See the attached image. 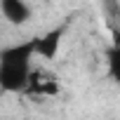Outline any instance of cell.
<instances>
[{
  "instance_id": "obj_4",
  "label": "cell",
  "mask_w": 120,
  "mask_h": 120,
  "mask_svg": "<svg viewBox=\"0 0 120 120\" xmlns=\"http://www.w3.org/2000/svg\"><path fill=\"white\" fill-rule=\"evenodd\" d=\"M0 14H3L5 21H10L14 26H24L31 19L33 10L24 0H3V3H0Z\"/></svg>"
},
{
  "instance_id": "obj_2",
  "label": "cell",
  "mask_w": 120,
  "mask_h": 120,
  "mask_svg": "<svg viewBox=\"0 0 120 120\" xmlns=\"http://www.w3.org/2000/svg\"><path fill=\"white\" fill-rule=\"evenodd\" d=\"M66 28H68V21L61 26H54L47 33H42L40 38H35V56L45 59V61L56 59L59 49H61V42H64V35H66Z\"/></svg>"
},
{
  "instance_id": "obj_3",
  "label": "cell",
  "mask_w": 120,
  "mask_h": 120,
  "mask_svg": "<svg viewBox=\"0 0 120 120\" xmlns=\"http://www.w3.org/2000/svg\"><path fill=\"white\" fill-rule=\"evenodd\" d=\"M26 92H33L40 97H54V94H59V82H56L54 73H49L45 68H33Z\"/></svg>"
},
{
  "instance_id": "obj_5",
  "label": "cell",
  "mask_w": 120,
  "mask_h": 120,
  "mask_svg": "<svg viewBox=\"0 0 120 120\" xmlns=\"http://www.w3.org/2000/svg\"><path fill=\"white\" fill-rule=\"evenodd\" d=\"M108 73L115 82H120V45H115L108 52Z\"/></svg>"
},
{
  "instance_id": "obj_1",
  "label": "cell",
  "mask_w": 120,
  "mask_h": 120,
  "mask_svg": "<svg viewBox=\"0 0 120 120\" xmlns=\"http://www.w3.org/2000/svg\"><path fill=\"white\" fill-rule=\"evenodd\" d=\"M33 56H35V38L0 52V90L26 92L33 71Z\"/></svg>"
}]
</instances>
